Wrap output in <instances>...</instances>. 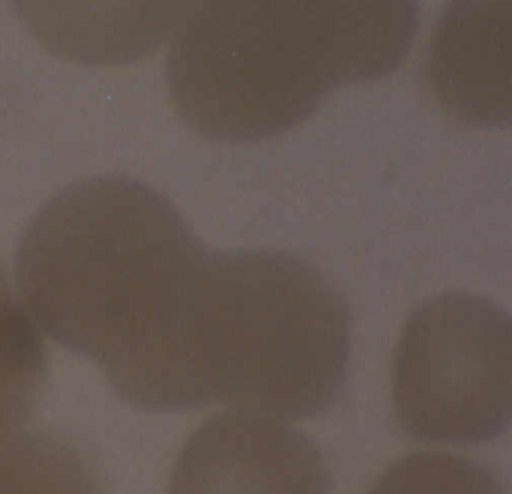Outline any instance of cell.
Wrapping results in <instances>:
<instances>
[{
    "instance_id": "6da1fadb",
    "label": "cell",
    "mask_w": 512,
    "mask_h": 494,
    "mask_svg": "<svg viewBox=\"0 0 512 494\" xmlns=\"http://www.w3.org/2000/svg\"><path fill=\"white\" fill-rule=\"evenodd\" d=\"M229 251H211L176 206L127 176L70 185L32 218L17 283L53 340L146 412L214 404Z\"/></svg>"
},
{
    "instance_id": "7a4b0ae2",
    "label": "cell",
    "mask_w": 512,
    "mask_h": 494,
    "mask_svg": "<svg viewBox=\"0 0 512 494\" xmlns=\"http://www.w3.org/2000/svg\"><path fill=\"white\" fill-rule=\"evenodd\" d=\"M418 0H184L166 82L179 118L220 142L305 121L335 89L394 73Z\"/></svg>"
},
{
    "instance_id": "3957f363",
    "label": "cell",
    "mask_w": 512,
    "mask_h": 494,
    "mask_svg": "<svg viewBox=\"0 0 512 494\" xmlns=\"http://www.w3.org/2000/svg\"><path fill=\"white\" fill-rule=\"evenodd\" d=\"M391 386L395 421L412 439L452 445L496 439L511 422L509 314L470 292L424 302L401 329Z\"/></svg>"
},
{
    "instance_id": "277c9868",
    "label": "cell",
    "mask_w": 512,
    "mask_h": 494,
    "mask_svg": "<svg viewBox=\"0 0 512 494\" xmlns=\"http://www.w3.org/2000/svg\"><path fill=\"white\" fill-rule=\"evenodd\" d=\"M331 473L316 443L283 419L232 409L200 425L182 448L173 491L323 493Z\"/></svg>"
},
{
    "instance_id": "5b68a950",
    "label": "cell",
    "mask_w": 512,
    "mask_h": 494,
    "mask_svg": "<svg viewBox=\"0 0 512 494\" xmlns=\"http://www.w3.org/2000/svg\"><path fill=\"white\" fill-rule=\"evenodd\" d=\"M511 0H451L424 59V85L451 118L473 127L511 119Z\"/></svg>"
},
{
    "instance_id": "8992f818",
    "label": "cell",
    "mask_w": 512,
    "mask_h": 494,
    "mask_svg": "<svg viewBox=\"0 0 512 494\" xmlns=\"http://www.w3.org/2000/svg\"><path fill=\"white\" fill-rule=\"evenodd\" d=\"M32 37L85 67L124 68L170 40L184 0H11Z\"/></svg>"
},
{
    "instance_id": "52a82bcc",
    "label": "cell",
    "mask_w": 512,
    "mask_h": 494,
    "mask_svg": "<svg viewBox=\"0 0 512 494\" xmlns=\"http://www.w3.org/2000/svg\"><path fill=\"white\" fill-rule=\"evenodd\" d=\"M47 377L46 344L0 263V470L29 445V427Z\"/></svg>"
},
{
    "instance_id": "ba28073f",
    "label": "cell",
    "mask_w": 512,
    "mask_h": 494,
    "mask_svg": "<svg viewBox=\"0 0 512 494\" xmlns=\"http://www.w3.org/2000/svg\"><path fill=\"white\" fill-rule=\"evenodd\" d=\"M487 470L473 461L421 452L409 455L386 470L374 490L382 491H497Z\"/></svg>"
}]
</instances>
